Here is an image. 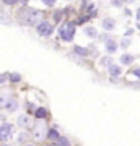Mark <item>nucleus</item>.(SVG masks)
<instances>
[{"mask_svg":"<svg viewBox=\"0 0 140 146\" xmlns=\"http://www.w3.org/2000/svg\"><path fill=\"white\" fill-rule=\"evenodd\" d=\"M18 20L25 26H36L38 21L42 20V13L38 10H33V8H25L23 7L21 11L18 13Z\"/></svg>","mask_w":140,"mask_h":146,"instance_id":"obj_1","label":"nucleus"},{"mask_svg":"<svg viewBox=\"0 0 140 146\" xmlns=\"http://www.w3.org/2000/svg\"><path fill=\"white\" fill-rule=\"evenodd\" d=\"M59 36L64 42H70L73 41L75 36V25L73 23H64L62 26L59 28Z\"/></svg>","mask_w":140,"mask_h":146,"instance_id":"obj_2","label":"nucleus"},{"mask_svg":"<svg viewBox=\"0 0 140 146\" xmlns=\"http://www.w3.org/2000/svg\"><path fill=\"white\" fill-rule=\"evenodd\" d=\"M36 31H38V34H39V36L47 37V36H51L52 33H54V26H52L49 21L41 20V21L36 25Z\"/></svg>","mask_w":140,"mask_h":146,"instance_id":"obj_3","label":"nucleus"},{"mask_svg":"<svg viewBox=\"0 0 140 146\" xmlns=\"http://www.w3.org/2000/svg\"><path fill=\"white\" fill-rule=\"evenodd\" d=\"M13 135V125L11 123H2L0 125V141H8Z\"/></svg>","mask_w":140,"mask_h":146,"instance_id":"obj_4","label":"nucleus"},{"mask_svg":"<svg viewBox=\"0 0 140 146\" xmlns=\"http://www.w3.org/2000/svg\"><path fill=\"white\" fill-rule=\"evenodd\" d=\"M104 49H106V52L108 54H114L117 49H119V46H117V42L114 41V39H111L109 37L108 41L104 42Z\"/></svg>","mask_w":140,"mask_h":146,"instance_id":"obj_5","label":"nucleus"},{"mask_svg":"<svg viewBox=\"0 0 140 146\" xmlns=\"http://www.w3.org/2000/svg\"><path fill=\"white\" fill-rule=\"evenodd\" d=\"M101 25H103L104 31H113L116 28V21L113 20V18H104V20L101 21Z\"/></svg>","mask_w":140,"mask_h":146,"instance_id":"obj_6","label":"nucleus"},{"mask_svg":"<svg viewBox=\"0 0 140 146\" xmlns=\"http://www.w3.org/2000/svg\"><path fill=\"white\" fill-rule=\"evenodd\" d=\"M18 125L20 127H23V128H28V127H31V119L28 117V115H20L18 117Z\"/></svg>","mask_w":140,"mask_h":146,"instance_id":"obj_7","label":"nucleus"},{"mask_svg":"<svg viewBox=\"0 0 140 146\" xmlns=\"http://www.w3.org/2000/svg\"><path fill=\"white\" fill-rule=\"evenodd\" d=\"M108 70H109V75H111V76H119L121 73H122L121 67L119 65H116V63H111V65L108 67Z\"/></svg>","mask_w":140,"mask_h":146,"instance_id":"obj_8","label":"nucleus"},{"mask_svg":"<svg viewBox=\"0 0 140 146\" xmlns=\"http://www.w3.org/2000/svg\"><path fill=\"white\" fill-rule=\"evenodd\" d=\"M5 109L8 110V112H15L16 109H18V101L16 99H8L7 101V104H5Z\"/></svg>","mask_w":140,"mask_h":146,"instance_id":"obj_9","label":"nucleus"},{"mask_svg":"<svg viewBox=\"0 0 140 146\" xmlns=\"http://www.w3.org/2000/svg\"><path fill=\"white\" fill-rule=\"evenodd\" d=\"M59 131L56 130V128H47V133H46V138L47 140H51V141H56L59 138Z\"/></svg>","mask_w":140,"mask_h":146,"instance_id":"obj_10","label":"nucleus"},{"mask_svg":"<svg viewBox=\"0 0 140 146\" xmlns=\"http://www.w3.org/2000/svg\"><path fill=\"white\" fill-rule=\"evenodd\" d=\"M73 52L77 54V55H80V57H86L88 55V49H85V47H82V46H75L73 47Z\"/></svg>","mask_w":140,"mask_h":146,"instance_id":"obj_11","label":"nucleus"},{"mask_svg":"<svg viewBox=\"0 0 140 146\" xmlns=\"http://www.w3.org/2000/svg\"><path fill=\"white\" fill-rule=\"evenodd\" d=\"M134 60H135V57L132 54H124V55L121 57V63H122V65H130Z\"/></svg>","mask_w":140,"mask_h":146,"instance_id":"obj_12","label":"nucleus"},{"mask_svg":"<svg viewBox=\"0 0 140 146\" xmlns=\"http://www.w3.org/2000/svg\"><path fill=\"white\" fill-rule=\"evenodd\" d=\"M34 115H36V119H46L47 117V110L44 109V107H38V109L34 110Z\"/></svg>","mask_w":140,"mask_h":146,"instance_id":"obj_13","label":"nucleus"},{"mask_svg":"<svg viewBox=\"0 0 140 146\" xmlns=\"http://www.w3.org/2000/svg\"><path fill=\"white\" fill-rule=\"evenodd\" d=\"M85 34L88 37H96L98 36V31H96L93 26H88V28H85Z\"/></svg>","mask_w":140,"mask_h":146,"instance_id":"obj_14","label":"nucleus"},{"mask_svg":"<svg viewBox=\"0 0 140 146\" xmlns=\"http://www.w3.org/2000/svg\"><path fill=\"white\" fill-rule=\"evenodd\" d=\"M0 23H3V25H10V18H8V15H7L2 8H0Z\"/></svg>","mask_w":140,"mask_h":146,"instance_id":"obj_15","label":"nucleus"},{"mask_svg":"<svg viewBox=\"0 0 140 146\" xmlns=\"http://www.w3.org/2000/svg\"><path fill=\"white\" fill-rule=\"evenodd\" d=\"M8 80H10L11 83H20L21 81V75L20 73H10V75H8Z\"/></svg>","mask_w":140,"mask_h":146,"instance_id":"obj_16","label":"nucleus"},{"mask_svg":"<svg viewBox=\"0 0 140 146\" xmlns=\"http://www.w3.org/2000/svg\"><path fill=\"white\" fill-rule=\"evenodd\" d=\"M10 99V96H8V93H2L0 94V106L2 107H5V104H7V101Z\"/></svg>","mask_w":140,"mask_h":146,"instance_id":"obj_17","label":"nucleus"},{"mask_svg":"<svg viewBox=\"0 0 140 146\" xmlns=\"http://www.w3.org/2000/svg\"><path fill=\"white\" fill-rule=\"evenodd\" d=\"M18 143H20V145L28 143V135H26V133H20V135H18Z\"/></svg>","mask_w":140,"mask_h":146,"instance_id":"obj_18","label":"nucleus"},{"mask_svg":"<svg viewBox=\"0 0 140 146\" xmlns=\"http://www.w3.org/2000/svg\"><path fill=\"white\" fill-rule=\"evenodd\" d=\"M46 130V125H42V123H39V128H36V136L38 138H42V131Z\"/></svg>","mask_w":140,"mask_h":146,"instance_id":"obj_19","label":"nucleus"},{"mask_svg":"<svg viewBox=\"0 0 140 146\" xmlns=\"http://www.w3.org/2000/svg\"><path fill=\"white\" fill-rule=\"evenodd\" d=\"M129 46H130V39L125 36V39H122V41H121V47H122V49H127Z\"/></svg>","mask_w":140,"mask_h":146,"instance_id":"obj_20","label":"nucleus"},{"mask_svg":"<svg viewBox=\"0 0 140 146\" xmlns=\"http://www.w3.org/2000/svg\"><path fill=\"white\" fill-rule=\"evenodd\" d=\"M111 60H113V58H111V57H103V58H101V62H99V63H101V65H104V67H106V65H108V67H109V65L113 63V62H111Z\"/></svg>","mask_w":140,"mask_h":146,"instance_id":"obj_21","label":"nucleus"},{"mask_svg":"<svg viewBox=\"0 0 140 146\" xmlns=\"http://www.w3.org/2000/svg\"><path fill=\"white\" fill-rule=\"evenodd\" d=\"M56 143H57V145H68V140L64 138V136H59L57 140H56Z\"/></svg>","mask_w":140,"mask_h":146,"instance_id":"obj_22","label":"nucleus"},{"mask_svg":"<svg viewBox=\"0 0 140 146\" xmlns=\"http://www.w3.org/2000/svg\"><path fill=\"white\" fill-rule=\"evenodd\" d=\"M62 15H64V10H59V11H56V13H54V20H56V21H60V18H62Z\"/></svg>","mask_w":140,"mask_h":146,"instance_id":"obj_23","label":"nucleus"},{"mask_svg":"<svg viewBox=\"0 0 140 146\" xmlns=\"http://www.w3.org/2000/svg\"><path fill=\"white\" fill-rule=\"evenodd\" d=\"M41 2L46 7H54V5H56V0H41Z\"/></svg>","mask_w":140,"mask_h":146,"instance_id":"obj_24","label":"nucleus"},{"mask_svg":"<svg viewBox=\"0 0 140 146\" xmlns=\"http://www.w3.org/2000/svg\"><path fill=\"white\" fill-rule=\"evenodd\" d=\"M132 75H134V76H137V78L140 80V67H135L134 70H132Z\"/></svg>","mask_w":140,"mask_h":146,"instance_id":"obj_25","label":"nucleus"},{"mask_svg":"<svg viewBox=\"0 0 140 146\" xmlns=\"http://www.w3.org/2000/svg\"><path fill=\"white\" fill-rule=\"evenodd\" d=\"M111 3L114 7H117V8H121L122 7V0H111Z\"/></svg>","mask_w":140,"mask_h":146,"instance_id":"obj_26","label":"nucleus"},{"mask_svg":"<svg viewBox=\"0 0 140 146\" xmlns=\"http://www.w3.org/2000/svg\"><path fill=\"white\" fill-rule=\"evenodd\" d=\"M7 80H8V75H5V73H3V75H0V84H3Z\"/></svg>","mask_w":140,"mask_h":146,"instance_id":"obj_27","label":"nucleus"},{"mask_svg":"<svg viewBox=\"0 0 140 146\" xmlns=\"http://www.w3.org/2000/svg\"><path fill=\"white\" fill-rule=\"evenodd\" d=\"M16 2H18V0H3V3H5V5H15Z\"/></svg>","mask_w":140,"mask_h":146,"instance_id":"obj_28","label":"nucleus"},{"mask_svg":"<svg viewBox=\"0 0 140 146\" xmlns=\"http://www.w3.org/2000/svg\"><path fill=\"white\" fill-rule=\"evenodd\" d=\"M132 34H134V29H132V28H130V29H127V31H125V36H127V37H130V36H132Z\"/></svg>","mask_w":140,"mask_h":146,"instance_id":"obj_29","label":"nucleus"},{"mask_svg":"<svg viewBox=\"0 0 140 146\" xmlns=\"http://www.w3.org/2000/svg\"><path fill=\"white\" fill-rule=\"evenodd\" d=\"M108 39H109V36H108V34H103V36H101V41H104V42H106Z\"/></svg>","mask_w":140,"mask_h":146,"instance_id":"obj_30","label":"nucleus"},{"mask_svg":"<svg viewBox=\"0 0 140 146\" xmlns=\"http://www.w3.org/2000/svg\"><path fill=\"white\" fill-rule=\"evenodd\" d=\"M137 20L140 21V8H139V10H137Z\"/></svg>","mask_w":140,"mask_h":146,"instance_id":"obj_31","label":"nucleus"},{"mask_svg":"<svg viewBox=\"0 0 140 146\" xmlns=\"http://www.w3.org/2000/svg\"><path fill=\"white\" fill-rule=\"evenodd\" d=\"M28 2H29V0H21V3H23V5H26Z\"/></svg>","mask_w":140,"mask_h":146,"instance_id":"obj_32","label":"nucleus"},{"mask_svg":"<svg viewBox=\"0 0 140 146\" xmlns=\"http://www.w3.org/2000/svg\"><path fill=\"white\" fill-rule=\"evenodd\" d=\"M135 86H137V88H140V83H139V84H135Z\"/></svg>","mask_w":140,"mask_h":146,"instance_id":"obj_33","label":"nucleus"}]
</instances>
